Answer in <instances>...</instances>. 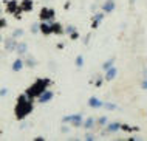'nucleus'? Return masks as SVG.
<instances>
[{"instance_id":"obj_1","label":"nucleus","mask_w":147,"mask_h":141,"mask_svg":"<svg viewBox=\"0 0 147 141\" xmlns=\"http://www.w3.org/2000/svg\"><path fill=\"white\" fill-rule=\"evenodd\" d=\"M33 108H34L33 99H30L25 93L19 95L17 102H16V107H14V115H16V118H17L19 121H22L33 112Z\"/></svg>"},{"instance_id":"obj_2","label":"nucleus","mask_w":147,"mask_h":141,"mask_svg":"<svg viewBox=\"0 0 147 141\" xmlns=\"http://www.w3.org/2000/svg\"><path fill=\"white\" fill-rule=\"evenodd\" d=\"M50 84H51V79L50 78H39V79H36L34 82H33V85L26 88L25 95L28 96L30 99H36L39 95L42 93V92H45L47 88H48Z\"/></svg>"},{"instance_id":"obj_3","label":"nucleus","mask_w":147,"mask_h":141,"mask_svg":"<svg viewBox=\"0 0 147 141\" xmlns=\"http://www.w3.org/2000/svg\"><path fill=\"white\" fill-rule=\"evenodd\" d=\"M6 11L9 14H14L16 19H20L22 13H23V11L20 9V6H19L17 0H9V2H6Z\"/></svg>"},{"instance_id":"obj_4","label":"nucleus","mask_w":147,"mask_h":141,"mask_svg":"<svg viewBox=\"0 0 147 141\" xmlns=\"http://www.w3.org/2000/svg\"><path fill=\"white\" fill-rule=\"evenodd\" d=\"M62 123H63V124L70 123L71 126H74V127H81L82 123H84V119H82V115L74 113V115H67V116H63V118H62Z\"/></svg>"},{"instance_id":"obj_5","label":"nucleus","mask_w":147,"mask_h":141,"mask_svg":"<svg viewBox=\"0 0 147 141\" xmlns=\"http://www.w3.org/2000/svg\"><path fill=\"white\" fill-rule=\"evenodd\" d=\"M54 16H56V13H54L53 8H42L40 13H39V17L42 22H53Z\"/></svg>"},{"instance_id":"obj_6","label":"nucleus","mask_w":147,"mask_h":141,"mask_svg":"<svg viewBox=\"0 0 147 141\" xmlns=\"http://www.w3.org/2000/svg\"><path fill=\"white\" fill-rule=\"evenodd\" d=\"M53 96H54V93H53L51 90H48V88H47V90L42 92V93L39 95L36 99L39 101V104H47V102H50V101L53 99Z\"/></svg>"},{"instance_id":"obj_7","label":"nucleus","mask_w":147,"mask_h":141,"mask_svg":"<svg viewBox=\"0 0 147 141\" xmlns=\"http://www.w3.org/2000/svg\"><path fill=\"white\" fill-rule=\"evenodd\" d=\"M16 47H17V40H16L13 36L5 40V50L6 51H16Z\"/></svg>"},{"instance_id":"obj_8","label":"nucleus","mask_w":147,"mask_h":141,"mask_svg":"<svg viewBox=\"0 0 147 141\" xmlns=\"http://www.w3.org/2000/svg\"><path fill=\"white\" fill-rule=\"evenodd\" d=\"M118 130H121V124L119 123H107V127H105V130H104V134L102 135H105V134H113V132H118Z\"/></svg>"},{"instance_id":"obj_9","label":"nucleus","mask_w":147,"mask_h":141,"mask_svg":"<svg viewBox=\"0 0 147 141\" xmlns=\"http://www.w3.org/2000/svg\"><path fill=\"white\" fill-rule=\"evenodd\" d=\"M19 6H20V9L23 13H31L33 11V0H22L19 3Z\"/></svg>"},{"instance_id":"obj_10","label":"nucleus","mask_w":147,"mask_h":141,"mask_svg":"<svg viewBox=\"0 0 147 141\" xmlns=\"http://www.w3.org/2000/svg\"><path fill=\"white\" fill-rule=\"evenodd\" d=\"M116 75H118V68L116 67H110V68H107V70H105L104 79L105 81H113L115 78H116Z\"/></svg>"},{"instance_id":"obj_11","label":"nucleus","mask_w":147,"mask_h":141,"mask_svg":"<svg viewBox=\"0 0 147 141\" xmlns=\"http://www.w3.org/2000/svg\"><path fill=\"white\" fill-rule=\"evenodd\" d=\"M102 19H104V11L102 13H96L93 16V22H91V28L93 30H96V28L99 26V23L102 22Z\"/></svg>"},{"instance_id":"obj_12","label":"nucleus","mask_w":147,"mask_h":141,"mask_svg":"<svg viewBox=\"0 0 147 141\" xmlns=\"http://www.w3.org/2000/svg\"><path fill=\"white\" fill-rule=\"evenodd\" d=\"M39 26H40V33L42 34H45V36L53 34V33H51V23L50 22H40V23H39Z\"/></svg>"},{"instance_id":"obj_13","label":"nucleus","mask_w":147,"mask_h":141,"mask_svg":"<svg viewBox=\"0 0 147 141\" xmlns=\"http://www.w3.org/2000/svg\"><path fill=\"white\" fill-rule=\"evenodd\" d=\"M51 23V33L53 34H63V28H62V25L59 22H50Z\"/></svg>"},{"instance_id":"obj_14","label":"nucleus","mask_w":147,"mask_h":141,"mask_svg":"<svg viewBox=\"0 0 147 141\" xmlns=\"http://www.w3.org/2000/svg\"><path fill=\"white\" fill-rule=\"evenodd\" d=\"M102 106H104V102H102L101 99L94 98V96H91V98L88 99V107H91V108H99Z\"/></svg>"},{"instance_id":"obj_15","label":"nucleus","mask_w":147,"mask_h":141,"mask_svg":"<svg viewBox=\"0 0 147 141\" xmlns=\"http://www.w3.org/2000/svg\"><path fill=\"white\" fill-rule=\"evenodd\" d=\"M101 8H102V11H104V13L109 14V13H112V11L115 9V2H113V0H105V3Z\"/></svg>"},{"instance_id":"obj_16","label":"nucleus","mask_w":147,"mask_h":141,"mask_svg":"<svg viewBox=\"0 0 147 141\" xmlns=\"http://www.w3.org/2000/svg\"><path fill=\"white\" fill-rule=\"evenodd\" d=\"M26 51H28V45H26L25 42H20V43H17V47H16V53L17 54H26Z\"/></svg>"},{"instance_id":"obj_17","label":"nucleus","mask_w":147,"mask_h":141,"mask_svg":"<svg viewBox=\"0 0 147 141\" xmlns=\"http://www.w3.org/2000/svg\"><path fill=\"white\" fill-rule=\"evenodd\" d=\"M23 67H25V62H23V60H22L20 58L16 59L14 62H13V70H14V71H20Z\"/></svg>"},{"instance_id":"obj_18","label":"nucleus","mask_w":147,"mask_h":141,"mask_svg":"<svg viewBox=\"0 0 147 141\" xmlns=\"http://www.w3.org/2000/svg\"><path fill=\"white\" fill-rule=\"evenodd\" d=\"M94 124H96L94 118H87L84 123H82V127L87 129V130H90V129H93V127H94Z\"/></svg>"},{"instance_id":"obj_19","label":"nucleus","mask_w":147,"mask_h":141,"mask_svg":"<svg viewBox=\"0 0 147 141\" xmlns=\"http://www.w3.org/2000/svg\"><path fill=\"white\" fill-rule=\"evenodd\" d=\"M115 60H116V59H115V58H110L109 60H105V62L104 64H102V70H107V68H110V67H113V64H115Z\"/></svg>"},{"instance_id":"obj_20","label":"nucleus","mask_w":147,"mask_h":141,"mask_svg":"<svg viewBox=\"0 0 147 141\" xmlns=\"http://www.w3.org/2000/svg\"><path fill=\"white\" fill-rule=\"evenodd\" d=\"M23 62H25V65L26 67H36V59H33V58H26V60H23Z\"/></svg>"},{"instance_id":"obj_21","label":"nucleus","mask_w":147,"mask_h":141,"mask_svg":"<svg viewBox=\"0 0 147 141\" xmlns=\"http://www.w3.org/2000/svg\"><path fill=\"white\" fill-rule=\"evenodd\" d=\"M22 36H23V30H22V28H17V30L13 31V37L14 39H19V37H22Z\"/></svg>"},{"instance_id":"obj_22","label":"nucleus","mask_w":147,"mask_h":141,"mask_svg":"<svg viewBox=\"0 0 147 141\" xmlns=\"http://www.w3.org/2000/svg\"><path fill=\"white\" fill-rule=\"evenodd\" d=\"M121 129H122V130H125V132H133V130H140V127H130V126H127V124H121Z\"/></svg>"},{"instance_id":"obj_23","label":"nucleus","mask_w":147,"mask_h":141,"mask_svg":"<svg viewBox=\"0 0 147 141\" xmlns=\"http://www.w3.org/2000/svg\"><path fill=\"white\" fill-rule=\"evenodd\" d=\"M39 31H40V26H39V23H33V25H31V33H33V34H37Z\"/></svg>"},{"instance_id":"obj_24","label":"nucleus","mask_w":147,"mask_h":141,"mask_svg":"<svg viewBox=\"0 0 147 141\" xmlns=\"http://www.w3.org/2000/svg\"><path fill=\"white\" fill-rule=\"evenodd\" d=\"M82 65H84V58H82V56H78L76 58V67L81 68Z\"/></svg>"},{"instance_id":"obj_25","label":"nucleus","mask_w":147,"mask_h":141,"mask_svg":"<svg viewBox=\"0 0 147 141\" xmlns=\"http://www.w3.org/2000/svg\"><path fill=\"white\" fill-rule=\"evenodd\" d=\"M73 31H76V26H73V25H68L67 28H63V33H68V34H71Z\"/></svg>"},{"instance_id":"obj_26","label":"nucleus","mask_w":147,"mask_h":141,"mask_svg":"<svg viewBox=\"0 0 147 141\" xmlns=\"http://www.w3.org/2000/svg\"><path fill=\"white\" fill-rule=\"evenodd\" d=\"M104 107L107 110H115V108H116V106H115L113 102H104Z\"/></svg>"},{"instance_id":"obj_27","label":"nucleus","mask_w":147,"mask_h":141,"mask_svg":"<svg viewBox=\"0 0 147 141\" xmlns=\"http://www.w3.org/2000/svg\"><path fill=\"white\" fill-rule=\"evenodd\" d=\"M98 124L99 126H107V116H101V118L98 119Z\"/></svg>"},{"instance_id":"obj_28","label":"nucleus","mask_w":147,"mask_h":141,"mask_svg":"<svg viewBox=\"0 0 147 141\" xmlns=\"http://www.w3.org/2000/svg\"><path fill=\"white\" fill-rule=\"evenodd\" d=\"M70 37H71V39H73V40H76V39L79 37V33H78V30H76V31H73V33H71V34H70Z\"/></svg>"},{"instance_id":"obj_29","label":"nucleus","mask_w":147,"mask_h":141,"mask_svg":"<svg viewBox=\"0 0 147 141\" xmlns=\"http://www.w3.org/2000/svg\"><path fill=\"white\" fill-rule=\"evenodd\" d=\"M6 26V20L5 19H0V30H2V28H5Z\"/></svg>"},{"instance_id":"obj_30","label":"nucleus","mask_w":147,"mask_h":141,"mask_svg":"<svg viewBox=\"0 0 147 141\" xmlns=\"http://www.w3.org/2000/svg\"><path fill=\"white\" fill-rule=\"evenodd\" d=\"M85 140H90V141L94 140V135L93 134H85Z\"/></svg>"},{"instance_id":"obj_31","label":"nucleus","mask_w":147,"mask_h":141,"mask_svg":"<svg viewBox=\"0 0 147 141\" xmlns=\"http://www.w3.org/2000/svg\"><path fill=\"white\" fill-rule=\"evenodd\" d=\"M6 93H8V88H2L0 90V96H6Z\"/></svg>"},{"instance_id":"obj_32","label":"nucleus","mask_w":147,"mask_h":141,"mask_svg":"<svg viewBox=\"0 0 147 141\" xmlns=\"http://www.w3.org/2000/svg\"><path fill=\"white\" fill-rule=\"evenodd\" d=\"M94 85H96V87H101V85H102V78H99L96 82H94Z\"/></svg>"},{"instance_id":"obj_33","label":"nucleus","mask_w":147,"mask_h":141,"mask_svg":"<svg viewBox=\"0 0 147 141\" xmlns=\"http://www.w3.org/2000/svg\"><path fill=\"white\" fill-rule=\"evenodd\" d=\"M141 87L144 88V90H147V79H144L142 81V84H141Z\"/></svg>"},{"instance_id":"obj_34","label":"nucleus","mask_w":147,"mask_h":141,"mask_svg":"<svg viewBox=\"0 0 147 141\" xmlns=\"http://www.w3.org/2000/svg\"><path fill=\"white\" fill-rule=\"evenodd\" d=\"M62 132H63V134H67V132H68V127L63 126V127H62Z\"/></svg>"},{"instance_id":"obj_35","label":"nucleus","mask_w":147,"mask_h":141,"mask_svg":"<svg viewBox=\"0 0 147 141\" xmlns=\"http://www.w3.org/2000/svg\"><path fill=\"white\" fill-rule=\"evenodd\" d=\"M135 2H136V0H130V5H135Z\"/></svg>"},{"instance_id":"obj_36","label":"nucleus","mask_w":147,"mask_h":141,"mask_svg":"<svg viewBox=\"0 0 147 141\" xmlns=\"http://www.w3.org/2000/svg\"><path fill=\"white\" fill-rule=\"evenodd\" d=\"M0 42H2V36H0Z\"/></svg>"},{"instance_id":"obj_37","label":"nucleus","mask_w":147,"mask_h":141,"mask_svg":"<svg viewBox=\"0 0 147 141\" xmlns=\"http://www.w3.org/2000/svg\"><path fill=\"white\" fill-rule=\"evenodd\" d=\"M0 13H2V8H0Z\"/></svg>"}]
</instances>
